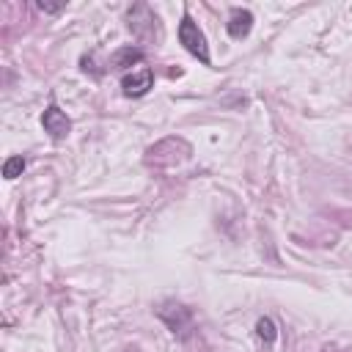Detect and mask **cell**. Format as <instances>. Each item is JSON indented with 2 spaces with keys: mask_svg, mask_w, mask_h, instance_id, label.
I'll list each match as a JSON object with an SVG mask.
<instances>
[{
  "mask_svg": "<svg viewBox=\"0 0 352 352\" xmlns=\"http://www.w3.org/2000/svg\"><path fill=\"white\" fill-rule=\"evenodd\" d=\"M179 44H182L192 58H198L204 66H209V63H212L206 36H204V30L198 28V22H195L190 14H184V16H182V22H179Z\"/></svg>",
  "mask_w": 352,
  "mask_h": 352,
  "instance_id": "1",
  "label": "cell"
},
{
  "mask_svg": "<svg viewBox=\"0 0 352 352\" xmlns=\"http://www.w3.org/2000/svg\"><path fill=\"white\" fill-rule=\"evenodd\" d=\"M157 316H160L173 333H179V336H184V333L192 327V314H190L184 305H179V302H165V305H160V308H157Z\"/></svg>",
  "mask_w": 352,
  "mask_h": 352,
  "instance_id": "2",
  "label": "cell"
},
{
  "mask_svg": "<svg viewBox=\"0 0 352 352\" xmlns=\"http://www.w3.org/2000/svg\"><path fill=\"white\" fill-rule=\"evenodd\" d=\"M41 126H44V132H47L52 140H63V138L72 132V118H69L58 104H50V107L41 113Z\"/></svg>",
  "mask_w": 352,
  "mask_h": 352,
  "instance_id": "3",
  "label": "cell"
},
{
  "mask_svg": "<svg viewBox=\"0 0 352 352\" xmlns=\"http://www.w3.org/2000/svg\"><path fill=\"white\" fill-rule=\"evenodd\" d=\"M151 85H154V72L148 66H140L121 77V88L126 96H146L151 91Z\"/></svg>",
  "mask_w": 352,
  "mask_h": 352,
  "instance_id": "4",
  "label": "cell"
},
{
  "mask_svg": "<svg viewBox=\"0 0 352 352\" xmlns=\"http://www.w3.org/2000/svg\"><path fill=\"white\" fill-rule=\"evenodd\" d=\"M226 30H228V36L231 38H245L250 30H253V14L248 11V8H234L231 11V16H228V22H226Z\"/></svg>",
  "mask_w": 352,
  "mask_h": 352,
  "instance_id": "5",
  "label": "cell"
},
{
  "mask_svg": "<svg viewBox=\"0 0 352 352\" xmlns=\"http://www.w3.org/2000/svg\"><path fill=\"white\" fill-rule=\"evenodd\" d=\"M143 60V50L138 47H124L113 55V69H129L132 63H140Z\"/></svg>",
  "mask_w": 352,
  "mask_h": 352,
  "instance_id": "6",
  "label": "cell"
},
{
  "mask_svg": "<svg viewBox=\"0 0 352 352\" xmlns=\"http://www.w3.org/2000/svg\"><path fill=\"white\" fill-rule=\"evenodd\" d=\"M256 336H258L264 344H272V341L278 338V327H275V322H272L270 316H261V319L256 322Z\"/></svg>",
  "mask_w": 352,
  "mask_h": 352,
  "instance_id": "7",
  "label": "cell"
},
{
  "mask_svg": "<svg viewBox=\"0 0 352 352\" xmlns=\"http://www.w3.org/2000/svg\"><path fill=\"white\" fill-rule=\"evenodd\" d=\"M22 170H25V157H8L3 165L6 179H16V176H22Z\"/></svg>",
  "mask_w": 352,
  "mask_h": 352,
  "instance_id": "8",
  "label": "cell"
},
{
  "mask_svg": "<svg viewBox=\"0 0 352 352\" xmlns=\"http://www.w3.org/2000/svg\"><path fill=\"white\" fill-rule=\"evenodd\" d=\"M38 8H41V11H47V14H58V11H63V3H60V6H52V3H38Z\"/></svg>",
  "mask_w": 352,
  "mask_h": 352,
  "instance_id": "9",
  "label": "cell"
}]
</instances>
